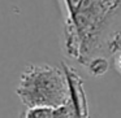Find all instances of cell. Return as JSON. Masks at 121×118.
<instances>
[{"label": "cell", "instance_id": "6da1fadb", "mask_svg": "<svg viewBox=\"0 0 121 118\" xmlns=\"http://www.w3.org/2000/svg\"><path fill=\"white\" fill-rule=\"evenodd\" d=\"M64 55L86 68L121 52V0H59Z\"/></svg>", "mask_w": 121, "mask_h": 118}, {"label": "cell", "instance_id": "7a4b0ae2", "mask_svg": "<svg viewBox=\"0 0 121 118\" xmlns=\"http://www.w3.org/2000/svg\"><path fill=\"white\" fill-rule=\"evenodd\" d=\"M16 95L27 109L37 106L56 109L66 104L70 97L64 70L48 64L26 66L20 77Z\"/></svg>", "mask_w": 121, "mask_h": 118}, {"label": "cell", "instance_id": "3957f363", "mask_svg": "<svg viewBox=\"0 0 121 118\" xmlns=\"http://www.w3.org/2000/svg\"><path fill=\"white\" fill-rule=\"evenodd\" d=\"M108 68H109V61L107 57H96L89 62V65L86 66V70L92 77H100L107 73Z\"/></svg>", "mask_w": 121, "mask_h": 118}, {"label": "cell", "instance_id": "277c9868", "mask_svg": "<svg viewBox=\"0 0 121 118\" xmlns=\"http://www.w3.org/2000/svg\"><path fill=\"white\" fill-rule=\"evenodd\" d=\"M25 118H53V108H29V109L25 110Z\"/></svg>", "mask_w": 121, "mask_h": 118}, {"label": "cell", "instance_id": "5b68a950", "mask_svg": "<svg viewBox=\"0 0 121 118\" xmlns=\"http://www.w3.org/2000/svg\"><path fill=\"white\" fill-rule=\"evenodd\" d=\"M115 68L117 70V73L121 75V52L115 56Z\"/></svg>", "mask_w": 121, "mask_h": 118}, {"label": "cell", "instance_id": "8992f818", "mask_svg": "<svg viewBox=\"0 0 121 118\" xmlns=\"http://www.w3.org/2000/svg\"><path fill=\"white\" fill-rule=\"evenodd\" d=\"M18 118H25V110H24V112H21V113H20Z\"/></svg>", "mask_w": 121, "mask_h": 118}]
</instances>
